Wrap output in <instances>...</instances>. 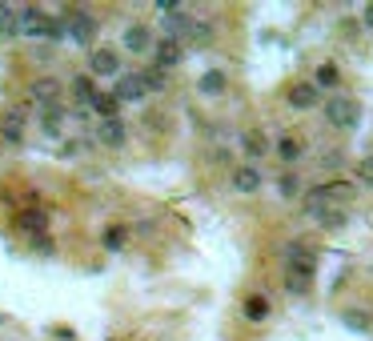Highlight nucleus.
<instances>
[{"mask_svg":"<svg viewBox=\"0 0 373 341\" xmlns=\"http://www.w3.org/2000/svg\"><path fill=\"white\" fill-rule=\"evenodd\" d=\"M321 109H325V121L333 125V129H341V133H353L361 125V100L349 97V93H333Z\"/></svg>","mask_w":373,"mask_h":341,"instance_id":"nucleus-1","label":"nucleus"},{"mask_svg":"<svg viewBox=\"0 0 373 341\" xmlns=\"http://www.w3.org/2000/svg\"><path fill=\"white\" fill-rule=\"evenodd\" d=\"M61 28H64V37L73 40V45L93 49V37H97L100 21L88 13V8H64V13H61Z\"/></svg>","mask_w":373,"mask_h":341,"instance_id":"nucleus-2","label":"nucleus"},{"mask_svg":"<svg viewBox=\"0 0 373 341\" xmlns=\"http://www.w3.org/2000/svg\"><path fill=\"white\" fill-rule=\"evenodd\" d=\"M20 37H32V40H61L64 28H61V21H52L45 8H20Z\"/></svg>","mask_w":373,"mask_h":341,"instance_id":"nucleus-3","label":"nucleus"},{"mask_svg":"<svg viewBox=\"0 0 373 341\" xmlns=\"http://www.w3.org/2000/svg\"><path fill=\"white\" fill-rule=\"evenodd\" d=\"M285 273H301V277H313L317 273V253H313L309 241H289L285 245Z\"/></svg>","mask_w":373,"mask_h":341,"instance_id":"nucleus-4","label":"nucleus"},{"mask_svg":"<svg viewBox=\"0 0 373 341\" xmlns=\"http://www.w3.org/2000/svg\"><path fill=\"white\" fill-rule=\"evenodd\" d=\"M88 76L93 81H109V76H121V52L117 49H93L88 52Z\"/></svg>","mask_w":373,"mask_h":341,"instance_id":"nucleus-5","label":"nucleus"},{"mask_svg":"<svg viewBox=\"0 0 373 341\" xmlns=\"http://www.w3.org/2000/svg\"><path fill=\"white\" fill-rule=\"evenodd\" d=\"M285 105L293 112H309V109L321 105V93L313 88V81H293V85L285 88Z\"/></svg>","mask_w":373,"mask_h":341,"instance_id":"nucleus-6","label":"nucleus"},{"mask_svg":"<svg viewBox=\"0 0 373 341\" xmlns=\"http://www.w3.org/2000/svg\"><path fill=\"white\" fill-rule=\"evenodd\" d=\"M305 153H309V149H305V141H301V137H293V133H281L273 141V157L281 161L285 169H297L301 161H305Z\"/></svg>","mask_w":373,"mask_h":341,"instance_id":"nucleus-7","label":"nucleus"},{"mask_svg":"<svg viewBox=\"0 0 373 341\" xmlns=\"http://www.w3.org/2000/svg\"><path fill=\"white\" fill-rule=\"evenodd\" d=\"M301 209H305V217H309V221H321L329 209H337L333 201H329V193H325V181L305 185V193H301Z\"/></svg>","mask_w":373,"mask_h":341,"instance_id":"nucleus-8","label":"nucleus"},{"mask_svg":"<svg viewBox=\"0 0 373 341\" xmlns=\"http://www.w3.org/2000/svg\"><path fill=\"white\" fill-rule=\"evenodd\" d=\"M229 185H233V193L253 197L265 185V173L257 169V165H233V169H229Z\"/></svg>","mask_w":373,"mask_h":341,"instance_id":"nucleus-9","label":"nucleus"},{"mask_svg":"<svg viewBox=\"0 0 373 341\" xmlns=\"http://www.w3.org/2000/svg\"><path fill=\"white\" fill-rule=\"evenodd\" d=\"M241 153H245V165H253V161H261L273 153V141H269L265 129H245L241 133Z\"/></svg>","mask_w":373,"mask_h":341,"instance_id":"nucleus-10","label":"nucleus"},{"mask_svg":"<svg viewBox=\"0 0 373 341\" xmlns=\"http://www.w3.org/2000/svg\"><path fill=\"white\" fill-rule=\"evenodd\" d=\"M112 97L121 100V105H141V100L149 97V93H145V81H141V73H121V76H117Z\"/></svg>","mask_w":373,"mask_h":341,"instance_id":"nucleus-11","label":"nucleus"},{"mask_svg":"<svg viewBox=\"0 0 373 341\" xmlns=\"http://www.w3.org/2000/svg\"><path fill=\"white\" fill-rule=\"evenodd\" d=\"M153 45H157V37L149 33V25H129L121 33V49L124 52H137V57H145V52H153Z\"/></svg>","mask_w":373,"mask_h":341,"instance_id":"nucleus-12","label":"nucleus"},{"mask_svg":"<svg viewBox=\"0 0 373 341\" xmlns=\"http://www.w3.org/2000/svg\"><path fill=\"white\" fill-rule=\"evenodd\" d=\"M181 61H185V45H177V40H169V37H161L153 45V64H157V69L169 73V69H177Z\"/></svg>","mask_w":373,"mask_h":341,"instance_id":"nucleus-13","label":"nucleus"},{"mask_svg":"<svg viewBox=\"0 0 373 341\" xmlns=\"http://www.w3.org/2000/svg\"><path fill=\"white\" fill-rule=\"evenodd\" d=\"M313 88H317V93H329V97H333V93H341V69H337L333 61H321L317 64V69H313Z\"/></svg>","mask_w":373,"mask_h":341,"instance_id":"nucleus-14","label":"nucleus"},{"mask_svg":"<svg viewBox=\"0 0 373 341\" xmlns=\"http://www.w3.org/2000/svg\"><path fill=\"white\" fill-rule=\"evenodd\" d=\"M124 141H129V129H124L121 117L117 121H97V145L100 149H124Z\"/></svg>","mask_w":373,"mask_h":341,"instance_id":"nucleus-15","label":"nucleus"},{"mask_svg":"<svg viewBox=\"0 0 373 341\" xmlns=\"http://www.w3.org/2000/svg\"><path fill=\"white\" fill-rule=\"evenodd\" d=\"M241 317H245V321H253V325H261V321H269V317H273V301H269L265 293H249L245 301H241Z\"/></svg>","mask_w":373,"mask_h":341,"instance_id":"nucleus-16","label":"nucleus"},{"mask_svg":"<svg viewBox=\"0 0 373 341\" xmlns=\"http://www.w3.org/2000/svg\"><path fill=\"white\" fill-rule=\"evenodd\" d=\"M341 329H349V333H373V313L369 309H361V305H345L341 309Z\"/></svg>","mask_w":373,"mask_h":341,"instance_id":"nucleus-17","label":"nucleus"},{"mask_svg":"<svg viewBox=\"0 0 373 341\" xmlns=\"http://www.w3.org/2000/svg\"><path fill=\"white\" fill-rule=\"evenodd\" d=\"M32 100L37 105H45V109H57V100H61V81L57 76H40V81H32Z\"/></svg>","mask_w":373,"mask_h":341,"instance_id":"nucleus-18","label":"nucleus"},{"mask_svg":"<svg viewBox=\"0 0 373 341\" xmlns=\"http://www.w3.org/2000/svg\"><path fill=\"white\" fill-rule=\"evenodd\" d=\"M301 193H305V181H301L297 169L277 173V197H281V201H297Z\"/></svg>","mask_w":373,"mask_h":341,"instance_id":"nucleus-19","label":"nucleus"},{"mask_svg":"<svg viewBox=\"0 0 373 341\" xmlns=\"http://www.w3.org/2000/svg\"><path fill=\"white\" fill-rule=\"evenodd\" d=\"M0 141H4V145H20V141H25V112H4V121H0Z\"/></svg>","mask_w":373,"mask_h":341,"instance_id":"nucleus-20","label":"nucleus"},{"mask_svg":"<svg viewBox=\"0 0 373 341\" xmlns=\"http://www.w3.org/2000/svg\"><path fill=\"white\" fill-rule=\"evenodd\" d=\"M325 193H329V201L341 209L345 201H353V197H357V181H345V177H329V181H325Z\"/></svg>","mask_w":373,"mask_h":341,"instance_id":"nucleus-21","label":"nucleus"},{"mask_svg":"<svg viewBox=\"0 0 373 341\" xmlns=\"http://www.w3.org/2000/svg\"><path fill=\"white\" fill-rule=\"evenodd\" d=\"M225 88H229V76H225L221 69H209V73H201V81H197L201 97H221Z\"/></svg>","mask_w":373,"mask_h":341,"instance_id":"nucleus-22","label":"nucleus"},{"mask_svg":"<svg viewBox=\"0 0 373 341\" xmlns=\"http://www.w3.org/2000/svg\"><path fill=\"white\" fill-rule=\"evenodd\" d=\"M69 85H73V97L81 100L85 109H93V100H97V93H100V88H97V81H93L88 73H76L73 81H69Z\"/></svg>","mask_w":373,"mask_h":341,"instance_id":"nucleus-23","label":"nucleus"},{"mask_svg":"<svg viewBox=\"0 0 373 341\" xmlns=\"http://www.w3.org/2000/svg\"><path fill=\"white\" fill-rule=\"evenodd\" d=\"M0 37L4 40L20 37V8L16 4H0Z\"/></svg>","mask_w":373,"mask_h":341,"instance_id":"nucleus-24","label":"nucleus"},{"mask_svg":"<svg viewBox=\"0 0 373 341\" xmlns=\"http://www.w3.org/2000/svg\"><path fill=\"white\" fill-rule=\"evenodd\" d=\"M93 112H97L100 121H117V117H121V100L112 97V93H97V100H93Z\"/></svg>","mask_w":373,"mask_h":341,"instance_id":"nucleus-25","label":"nucleus"},{"mask_svg":"<svg viewBox=\"0 0 373 341\" xmlns=\"http://www.w3.org/2000/svg\"><path fill=\"white\" fill-rule=\"evenodd\" d=\"M141 81H145V93H165V88H169V73L157 69V64L141 69Z\"/></svg>","mask_w":373,"mask_h":341,"instance_id":"nucleus-26","label":"nucleus"},{"mask_svg":"<svg viewBox=\"0 0 373 341\" xmlns=\"http://www.w3.org/2000/svg\"><path fill=\"white\" fill-rule=\"evenodd\" d=\"M213 40V21H201L193 16V28H189V45H209Z\"/></svg>","mask_w":373,"mask_h":341,"instance_id":"nucleus-27","label":"nucleus"},{"mask_svg":"<svg viewBox=\"0 0 373 341\" xmlns=\"http://www.w3.org/2000/svg\"><path fill=\"white\" fill-rule=\"evenodd\" d=\"M124 241H129V229H124V225H109V229H105V249H109V253H121Z\"/></svg>","mask_w":373,"mask_h":341,"instance_id":"nucleus-28","label":"nucleus"},{"mask_svg":"<svg viewBox=\"0 0 373 341\" xmlns=\"http://www.w3.org/2000/svg\"><path fill=\"white\" fill-rule=\"evenodd\" d=\"M309 289H313V277H301V273H285V293H293V297H305Z\"/></svg>","mask_w":373,"mask_h":341,"instance_id":"nucleus-29","label":"nucleus"},{"mask_svg":"<svg viewBox=\"0 0 373 341\" xmlns=\"http://www.w3.org/2000/svg\"><path fill=\"white\" fill-rule=\"evenodd\" d=\"M321 169L325 173L345 169V149H325V153H321Z\"/></svg>","mask_w":373,"mask_h":341,"instance_id":"nucleus-30","label":"nucleus"},{"mask_svg":"<svg viewBox=\"0 0 373 341\" xmlns=\"http://www.w3.org/2000/svg\"><path fill=\"white\" fill-rule=\"evenodd\" d=\"M353 173H357V185L373 189V153H369V157H361L357 165H353Z\"/></svg>","mask_w":373,"mask_h":341,"instance_id":"nucleus-31","label":"nucleus"},{"mask_svg":"<svg viewBox=\"0 0 373 341\" xmlns=\"http://www.w3.org/2000/svg\"><path fill=\"white\" fill-rule=\"evenodd\" d=\"M61 117H64L61 105H57V109H45V121H40V129H45L49 137H57V133H61Z\"/></svg>","mask_w":373,"mask_h":341,"instance_id":"nucleus-32","label":"nucleus"},{"mask_svg":"<svg viewBox=\"0 0 373 341\" xmlns=\"http://www.w3.org/2000/svg\"><path fill=\"white\" fill-rule=\"evenodd\" d=\"M345 213H341V209H329V213H325V217L321 221H317V225H321V229H329V233H333V229H341V225H345Z\"/></svg>","mask_w":373,"mask_h":341,"instance_id":"nucleus-33","label":"nucleus"},{"mask_svg":"<svg viewBox=\"0 0 373 341\" xmlns=\"http://www.w3.org/2000/svg\"><path fill=\"white\" fill-rule=\"evenodd\" d=\"M45 225H49V213H40V209H37V217H32V213H25V217H20V229H28V233H32V229H45Z\"/></svg>","mask_w":373,"mask_h":341,"instance_id":"nucleus-34","label":"nucleus"},{"mask_svg":"<svg viewBox=\"0 0 373 341\" xmlns=\"http://www.w3.org/2000/svg\"><path fill=\"white\" fill-rule=\"evenodd\" d=\"M341 33H345V37H353V33H357V25H353V16H341Z\"/></svg>","mask_w":373,"mask_h":341,"instance_id":"nucleus-35","label":"nucleus"},{"mask_svg":"<svg viewBox=\"0 0 373 341\" xmlns=\"http://www.w3.org/2000/svg\"><path fill=\"white\" fill-rule=\"evenodd\" d=\"M361 25L373 28V4H365V8H361Z\"/></svg>","mask_w":373,"mask_h":341,"instance_id":"nucleus-36","label":"nucleus"}]
</instances>
